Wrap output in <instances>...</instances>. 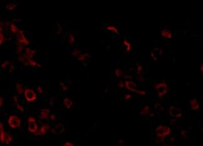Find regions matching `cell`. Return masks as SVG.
I'll use <instances>...</instances> for the list:
<instances>
[{
    "instance_id": "obj_7",
    "label": "cell",
    "mask_w": 203,
    "mask_h": 146,
    "mask_svg": "<svg viewBox=\"0 0 203 146\" xmlns=\"http://www.w3.org/2000/svg\"><path fill=\"white\" fill-rule=\"evenodd\" d=\"M190 103H191V108L192 109L196 110L199 108L200 105H199L198 102H197V101H196V100H192V101H190Z\"/></svg>"
},
{
    "instance_id": "obj_3",
    "label": "cell",
    "mask_w": 203,
    "mask_h": 146,
    "mask_svg": "<svg viewBox=\"0 0 203 146\" xmlns=\"http://www.w3.org/2000/svg\"><path fill=\"white\" fill-rule=\"evenodd\" d=\"M28 124H29V130L31 132H35L36 131L38 127L36 123L35 118L33 117H29L28 118Z\"/></svg>"
},
{
    "instance_id": "obj_4",
    "label": "cell",
    "mask_w": 203,
    "mask_h": 146,
    "mask_svg": "<svg viewBox=\"0 0 203 146\" xmlns=\"http://www.w3.org/2000/svg\"><path fill=\"white\" fill-rule=\"evenodd\" d=\"M169 114L171 116L175 117H180L182 116L181 110L178 107L172 106L169 108Z\"/></svg>"
},
{
    "instance_id": "obj_9",
    "label": "cell",
    "mask_w": 203,
    "mask_h": 146,
    "mask_svg": "<svg viewBox=\"0 0 203 146\" xmlns=\"http://www.w3.org/2000/svg\"><path fill=\"white\" fill-rule=\"evenodd\" d=\"M64 104L67 107H70L72 105V102L68 98H65L64 100Z\"/></svg>"
},
{
    "instance_id": "obj_11",
    "label": "cell",
    "mask_w": 203,
    "mask_h": 146,
    "mask_svg": "<svg viewBox=\"0 0 203 146\" xmlns=\"http://www.w3.org/2000/svg\"><path fill=\"white\" fill-rule=\"evenodd\" d=\"M17 90L19 94H21L23 92V88H22V85H20L19 83L17 84Z\"/></svg>"
},
{
    "instance_id": "obj_5",
    "label": "cell",
    "mask_w": 203,
    "mask_h": 146,
    "mask_svg": "<svg viewBox=\"0 0 203 146\" xmlns=\"http://www.w3.org/2000/svg\"><path fill=\"white\" fill-rule=\"evenodd\" d=\"M157 133L158 135H164V134H167L170 132V129L167 127H164V126H161L159 127L157 129Z\"/></svg>"
},
{
    "instance_id": "obj_8",
    "label": "cell",
    "mask_w": 203,
    "mask_h": 146,
    "mask_svg": "<svg viewBox=\"0 0 203 146\" xmlns=\"http://www.w3.org/2000/svg\"><path fill=\"white\" fill-rule=\"evenodd\" d=\"M162 35L167 38H171L172 33L168 30H164L162 31Z\"/></svg>"
},
{
    "instance_id": "obj_1",
    "label": "cell",
    "mask_w": 203,
    "mask_h": 146,
    "mask_svg": "<svg viewBox=\"0 0 203 146\" xmlns=\"http://www.w3.org/2000/svg\"><path fill=\"white\" fill-rule=\"evenodd\" d=\"M8 124L11 127L16 128L20 125L21 121L18 117L16 116H12L9 118Z\"/></svg>"
},
{
    "instance_id": "obj_2",
    "label": "cell",
    "mask_w": 203,
    "mask_h": 146,
    "mask_svg": "<svg viewBox=\"0 0 203 146\" xmlns=\"http://www.w3.org/2000/svg\"><path fill=\"white\" fill-rule=\"evenodd\" d=\"M25 95L27 101L29 102H32L36 98V95L35 92L31 89H26L25 90Z\"/></svg>"
},
{
    "instance_id": "obj_10",
    "label": "cell",
    "mask_w": 203,
    "mask_h": 146,
    "mask_svg": "<svg viewBox=\"0 0 203 146\" xmlns=\"http://www.w3.org/2000/svg\"><path fill=\"white\" fill-rule=\"evenodd\" d=\"M47 129H48V128H47V127H46V125L43 126L41 128L40 130V134H45L46 132V131H47Z\"/></svg>"
},
{
    "instance_id": "obj_13",
    "label": "cell",
    "mask_w": 203,
    "mask_h": 146,
    "mask_svg": "<svg viewBox=\"0 0 203 146\" xmlns=\"http://www.w3.org/2000/svg\"><path fill=\"white\" fill-rule=\"evenodd\" d=\"M201 70L202 72L203 73V63H202V65H201Z\"/></svg>"
},
{
    "instance_id": "obj_12",
    "label": "cell",
    "mask_w": 203,
    "mask_h": 146,
    "mask_svg": "<svg viewBox=\"0 0 203 146\" xmlns=\"http://www.w3.org/2000/svg\"><path fill=\"white\" fill-rule=\"evenodd\" d=\"M62 146H73V145L71 143H66Z\"/></svg>"
},
{
    "instance_id": "obj_14",
    "label": "cell",
    "mask_w": 203,
    "mask_h": 146,
    "mask_svg": "<svg viewBox=\"0 0 203 146\" xmlns=\"http://www.w3.org/2000/svg\"><path fill=\"white\" fill-rule=\"evenodd\" d=\"M202 134H203V129H202Z\"/></svg>"
},
{
    "instance_id": "obj_6",
    "label": "cell",
    "mask_w": 203,
    "mask_h": 146,
    "mask_svg": "<svg viewBox=\"0 0 203 146\" xmlns=\"http://www.w3.org/2000/svg\"><path fill=\"white\" fill-rule=\"evenodd\" d=\"M157 90L159 95H163L167 91V86L165 83L162 82L159 84V85L157 86Z\"/></svg>"
}]
</instances>
